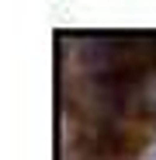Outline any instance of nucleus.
I'll return each mask as SVG.
<instances>
[{
    "instance_id": "obj_1",
    "label": "nucleus",
    "mask_w": 156,
    "mask_h": 160,
    "mask_svg": "<svg viewBox=\"0 0 156 160\" xmlns=\"http://www.w3.org/2000/svg\"><path fill=\"white\" fill-rule=\"evenodd\" d=\"M153 160H156V150H153Z\"/></svg>"
}]
</instances>
